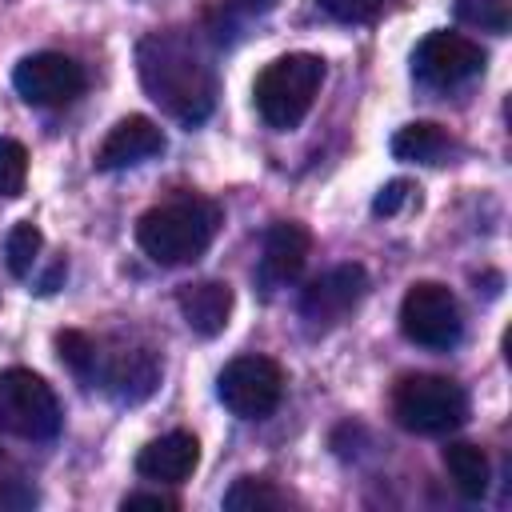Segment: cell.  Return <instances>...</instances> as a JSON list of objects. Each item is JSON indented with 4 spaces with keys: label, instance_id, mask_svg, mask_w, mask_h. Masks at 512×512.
<instances>
[{
    "label": "cell",
    "instance_id": "cell-1",
    "mask_svg": "<svg viewBox=\"0 0 512 512\" xmlns=\"http://www.w3.org/2000/svg\"><path fill=\"white\" fill-rule=\"evenodd\" d=\"M136 72L144 92L180 124H200L216 104V80L184 32H148L136 44Z\"/></svg>",
    "mask_w": 512,
    "mask_h": 512
},
{
    "label": "cell",
    "instance_id": "cell-2",
    "mask_svg": "<svg viewBox=\"0 0 512 512\" xmlns=\"http://www.w3.org/2000/svg\"><path fill=\"white\" fill-rule=\"evenodd\" d=\"M216 228H220V204L196 192H180L140 216L136 240L156 264L180 268L208 252V244L216 240Z\"/></svg>",
    "mask_w": 512,
    "mask_h": 512
},
{
    "label": "cell",
    "instance_id": "cell-3",
    "mask_svg": "<svg viewBox=\"0 0 512 512\" xmlns=\"http://www.w3.org/2000/svg\"><path fill=\"white\" fill-rule=\"evenodd\" d=\"M320 84H324V60H320V56H312V52L276 56V60L256 76V88H252L256 112L264 116L268 128L288 132V128H296V124L308 116V108H312Z\"/></svg>",
    "mask_w": 512,
    "mask_h": 512
},
{
    "label": "cell",
    "instance_id": "cell-4",
    "mask_svg": "<svg viewBox=\"0 0 512 512\" xmlns=\"http://www.w3.org/2000/svg\"><path fill=\"white\" fill-rule=\"evenodd\" d=\"M392 416L400 428L420 432V436H440L464 424L468 416V396L456 380L432 376V372H412L400 376L392 388Z\"/></svg>",
    "mask_w": 512,
    "mask_h": 512
},
{
    "label": "cell",
    "instance_id": "cell-5",
    "mask_svg": "<svg viewBox=\"0 0 512 512\" xmlns=\"http://www.w3.org/2000/svg\"><path fill=\"white\" fill-rule=\"evenodd\" d=\"M0 432L16 440H52L60 432V400L44 376L28 368L0 372Z\"/></svg>",
    "mask_w": 512,
    "mask_h": 512
},
{
    "label": "cell",
    "instance_id": "cell-6",
    "mask_svg": "<svg viewBox=\"0 0 512 512\" xmlns=\"http://www.w3.org/2000/svg\"><path fill=\"white\" fill-rule=\"evenodd\" d=\"M400 332L420 348L448 352L464 332L456 296L436 280H416L400 300Z\"/></svg>",
    "mask_w": 512,
    "mask_h": 512
},
{
    "label": "cell",
    "instance_id": "cell-7",
    "mask_svg": "<svg viewBox=\"0 0 512 512\" xmlns=\"http://www.w3.org/2000/svg\"><path fill=\"white\" fill-rule=\"evenodd\" d=\"M220 404L240 420H264L284 396V372L268 356H236L216 376Z\"/></svg>",
    "mask_w": 512,
    "mask_h": 512
},
{
    "label": "cell",
    "instance_id": "cell-8",
    "mask_svg": "<svg viewBox=\"0 0 512 512\" xmlns=\"http://www.w3.org/2000/svg\"><path fill=\"white\" fill-rule=\"evenodd\" d=\"M484 72V48L460 32H428L412 52V76L424 88L448 92Z\"/></svg>",
    "mask_w": 512,
    "mask_h": 512
},
{
    "label": "cell",
    "instance_id": "cell-9",
    "mask_svg": "<svg viewBox=\"0 0 512 512\" xmlns=\"http://www.w3.org/2000/svg\"><path fill=\"white\" fill-rule=\"evenodd\" d=\"M12 84L20 92V100L36 104V108H64L84 92V68L64 56V52H32L16 64Z\"/></svg>",
    "mask_w": 512,
    "mask_h": 512
},
{
    "label": "cell",
    "instance_id": "cell-10",
    "mask_svg": "<svg viewBox=\"0 0 512 512\" xmlns=\"http://www.w3.org/2000/svg\"><path fill=\"white\" fill-rule=\"evenodd\" d=\"M92 384L104 388L108 396H116L120 404H140L160 384V360L144 344H116V348L100 344V360H96V380Z\"/></svg>",
    "mask_w": 512,
    "mask_h": 512
},
{
    "label": "cell",
    "instance_id": "cell-11",
    "mask_svg": "<svg viewBox=\"0 0 512 512\" xmlns=\"http://www.w3.org/2000/svg\"><path fill=\"white\" fill-rule=\"evenodd\" d=\"M368 292V272L360 264H336L324 276H316L300 296V316L308 328H336Z\"/></svg>",
    "mask_w": 512,
    "mask_h": 512
},
{
    "label": "cell",
    "instance_id": "cell-12",
    "mask_svg": "<svg viewBox=\"0 0 512 512\" xmlns=\"http://www.w3.org/2000/svg\"><path fill=\"white\" fill-rule=\"evenodd\" d=\"M164 152V132L156 128V120L148 116H124L96 148V168L104 172H120V168H136L152 156Z\"/></svg>",
    "mask_w": 512,
    "mask_h": 512
},
{
    "label": "cell",
    "instance_id": "cell-13",
    "mask_svg": "<svg viewBox=\"0 0 512 512\" xmlns=\"http://www.w3.org/2000/svg\"><path fill=\"white\" fill-rule=\"evenodd\" d=\"M308 248H312V236H308L304 224L276 220L264 232V256H260L264 284H292L304 272V264H308Z\"/></svg>",
    "mask_w": 512,
    "mask_h": 512
},
{
    "label": "cell",
    "instance_id": "cell-14",
    "mask_svg": "<svg viewBox=\"0 0 512 512\" xmlns=\"http://www.w3.org/2000/svg\"><path fill=\"white\" fill-rule=\"evenodd\" d=\"M176 308L196 336H220L232 320V288L224 280H196L176 292Z\"/></svg>",
    "mask_w": 512,
    "mask_h": 512
},
{
    "label": "cell",
    "instance_id": "cell-15",
    "mask_svg": "<svg viewBox=\"0 0 512 512\" xmlns=\"http://www.w3.org/2000/svg\"><path fill=\"white\" fill-rule=\"evenodd\" d=\"M200 460V444L192 432H168L160 440H148L136 456V472L144 480H160V484H180L192 476Z\"/></svg>",
    "mask_w": 512,
    "mask_h": 512
},
{
    "label": "cell",
    "instance_id": "cell-16",
    "mask_svg": "<svg viewBox=\"0 0 512 512\" xmlns=\"http://www.w3.org/2000/svg\"><path fill=\"white\" fill-rule=\"evenodd\" d=\"M452 148H456L452 136L432 120L404 124L392 136V156L396 160H412V164H444L452 156Z\"/></svg>",
    "mask_w": 512,
    "mask_h": 512
},
{
    "label": "cell",
    "instance_id": "cell-17",
    "mask_svg": "<svg viewBox=\"0 0 512 512\" xmlns=\"http://www.w3.org/2000/svg\"><path fill=\"white\" fill-rule=\"evenodd\" d=\"M444 468H448V476H452V484H456L460 496L480 500V496L488 492L492 468H488L484 448H476V444H468V440H456V444L444 448Z\"/></svg>",
    "mask_w": 512,
    "mask_h": 512
},
{
    "label": "cell",
    "instance_id": "cell-18",
    "mask_svg": "<svg viewBox=\"0 0 512 512\" xmlns=\"http://www.w3.org/2000/svg\"><path fill=\"white\" fill-rule=\"evenodd\" d=\"M284 504H288V496L272 480H260V476H240L224 492L228 512H272V508H284Z\"/></svg>",
    "mask_w": 512,
    "mask_h": 512
},
{
    "label": "cell",
    "instance_id": "cell-19",
    "mask_svg": "<svg viewBox=\"0 0 512 512\" xmlns=\"http://www.w3.org/2000/svg\"><path fill=\"white\" fill-rule=\"evenodd\" d=\"M56 352H60V364H64V368H68L76 380H84V384H92V380H96L100 340H92L88 332L64 328V332H56Z\"/></svg>",
    "mask_w": 512,
    "mask_h": 512
},
{
    "label": "cell",
    "instance_id": "cell-20",
    "mask_svg": "<svg viewBox=\"0 0 512 512\" xmlns=\"http://www.w3.org/2000/svg\"><path fill=\"white\" fill-rule=\"evenodd\" d=\"M456 20L492 36H504L512 24V0H456Z\"/></svg>",
    "mask_w": 512,
    "mask_h": 512
},
{
    "label": "cell",
    "instance_id": "cell-21",
    "mask_svg": "<svg viewBox=\"0 0 512 512\" xmlns=\"http://www.w3.org/2000/svg\"><path fill=\"white\" fill-rule=\"evenodd\" d=\"M40 248H44L40 228H36V224H16V228L8 232V240H4V260H8V272H12L16 280H24V276L32 272V264H36Z\"/></svg>",
    "mask_w": 512,
    "mask_h": 512
},
{
    "label": "cell",
    "instance_id": "cell-22",
    "mask_svg": "<svg viewBox=\"0 0 512 512\" xmlns=\"http://www.w3.org/2000/svg\"><path fill=\"white\" fill-rule=\"evenodd\" d=\"M24 184H28V152L20 140L0 136V196L12 200L24 192Z\"/></svg>",
    "mask_w": 512,
    "mask_h": 512
},
{
    "label": "cell",
    "instance_id": "cell-23",
    "mask_svg": "<svg viewBox=\"0 0 512 512\" xmlns=\"http://www.w3.org/2000/svg\"><path fill=\"white\" fill-rule=\"evenodd\" d=\"M36 504V488L24 476V468L0 448V508H32Z\"/></svg>",
    "mask_w": 512,
    "mask_h": 512
},
{
    "label": "cell",
    "instance_id": "cell-24",
    "mask_svg": "<svg viewBox=\"0 0 512 512\" xmlns=\"http://www.w3.org/2000/svg\"><path fill=\"white\" fill-rule=\"evenodd\" d=\"M328 16L344 20V24H364V20H376L384 0H316Z\"/></svg>",
    "mask_w": 512,
    "mask_h": 512
},
{
    "label": "cell",
    "instance_id": "cell-25",
    "mask_svg": "<svg viewBox=\"0 0 512 512\" xmlns=\"http://www.w3.org/2000/svg\"><path fill=\"white\" fill-rule=\"evenodd\" d=\"M404 200H412V184H408V180H392V184L380 188L372 212H376V216H392V212H400Z\"/></svg>",
    "mask_w": 512,
    "mask_h": 512
},
{
    "label": "cell",
    "instance_id": "cell-26",
    "mask_svg": "<svg viewBox=\"0 0 512 512\" xmlns=\"http://www.w3.org/2000/svg\"><path fill=\"white\" fill-rule=\"evenodd\" d=\"M136 508L172 512V508H176V500H172V496H164V492H132V496H124V512H136Z\"/></svg>",
    "mask_w": 512,
    "mask_h": 512
},
{
    "label": "cell",
    "instance_id": "cell-27",
    "mask_svg": "<svg viewBox=\"0 0 512 512\" xmlns=\"http://www.w3.org/2000/svg\"><path fill=\"white\" fill-rule=\"evenodd\" d=\"M276 4L280 0H224V8L236 12V16H268Z\"/></svg>",
    "mask_w": 512,
    "mask_h": 512
}]
</instances>
